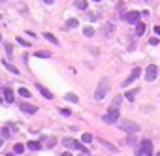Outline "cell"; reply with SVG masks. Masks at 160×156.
I'll list each match as a JSON object with an SVG mask.
<instances>
[{"instance_id": "1", "label": "cell", "mask_w": 160, "mask_h": 156, "mask_svg": "<svg viewBox=\"0 0 160 156\" xmlns=\"http://www.w3.org/2000/svg\"><path fill=\"white\" fill-rule=\"evenodd\" d=\"M108 92H109V81H108V77H104V79L100 81V85H98V88H96V92H94V98L96 100H104Z\"/></svg>"}, {"instance_id": "2", "label": "cell", "mask_w": 160, "mask_h": 156, "mask_svg": "<svg viewBox=\"0 0 160 156\" xmlns=\"http://www.w3.org/2000/svg\"><path fill=\"white\" fill-rule=\"evenodd\" d=\"M117 122H119V128L128 132V133H136L137 130H140V124H136V122H132V120H117Z\"/></svg>"}, {"instance_id": "3", "label": "cell", "mask_w": 160, "mask_h": 156, "mask_svg": "<svg viewBox=\"0 0 160 156\" xmlns=\"http://www.w3.org/2000/svg\"><path fill=\"white\" fill-rule=\"evenodd\" d=\"M137 156H153V143L149 139L141 141V147H140V151H137Z\"/></svg>"}, {"instance_id": "4", "label": "cell", "mask_w": 160, "mask_h": 156, "mask_svg": "<svg viewBox=\"0 0 160 156\" xmlns=\"http://www.w3.org/2000/svg\"><path fill=\"white\" fill-rule=\"evenodd\" d=\"M102 120H104V122H109V124H113V122L119 120V111H117V109H108V113L102 117Z\"/></svg>"}, {"instance_id": "5", "label": "cell", "mask_w": 160, "mask_h": 156, "mask_svg": "<svg viewBox=\"0 0 160 156\" xmlns=\"http://www.w3.org/2000/svg\"><path fill=\"white\" fill-rule=\"evenodd\" d=\"M156 73H158L156 64H149L147 68H145V79L147 81H155L156 79Z\"/></svg>"}, {"instance_id": "6", "label": "cell", "mask_w": 160, "mask_h": 156, "mask_svg": "<svg viewBox=\"0 0 160 156\" xmlns=\"http://www.w3.org/2000/svg\"><path fill=\"white\" fill-rule=\"evenodd\" d=\"M140 19H141L140 12H128V13H124V21H126V23H130V25L140 23Z\"/></svg>"}, {"instance_id": "7", "label": "cell", "mask_w": 160, "mask_h": 156, "mask_svg": "<svg viewBox=\"0 0 160 156\" xmlns=\"http://www.w3.org/2000/svg\"><path fill=\"white\" fill-rule=\"evenodd\" d=\"M140 75H141V68H134V70H132V73L128 75L124 81H123V87H128V85H130L132 81H136V79H137Z\"/></svg>"}, {"instance_id": "8", "label": "cell", "mask_w": 160, "mask_h": 156, "mask_svg": "<svg viewBox=\"0 0 160 156\" xmlns=\"http://www.w3.org/2000/svg\"><path fill=\"white\" fill-rule=\"evenodd\" d=\"M62 143L66 145V147H70V149H77V151H83V145L79 143V141H76V139H62Z\"/></svg>"}, {"instance_id": "9", "label": "cell", "mask_w": 160, "mask_h": 156, "mask_svg": "<svg viewBox=\"0 0 160 156\" xmlns=\"http://www.w3.org/2000/svg\"><path fill=\"white\" fill-rule=\"evenodd\" d=\"M21 111H25V113H28V115H34V113H38V107L32 105V104H23L21 105Z\"/></svg>"}, {"instance_id": "10", "label": "cell", "mask_w": 160, "mask_h": 156, "mask_svg": "<svg viewBox=\"0 0 160 156\" xmlns=\"http://www.w3.org/2000/svg\"><path fill=\"white\" fill-rule=\"evenodd\" d=\"M147 30V25L143 23V21H140V23H136V36H143Z\"/></svg>"}, {"instance_id": "11", "label": "cell", "mask_w": 160, "mask_h": 156, "mask_svg": "<svg viewBox=\"0 0 160 156\" xmlns=\"http://www.w3.org/2000/svg\"><path fill=\"white\" fill-rule=\"evenodd\" d=\"M36 87H38V90L41 92V96H44V98H47V100H51V98H53V92H49L45 87H41L40 83H36Z\"/></svg>"}, {"instance_id": "12", "label": "cell", "mask_w": 160, "mask_h": 156, "mask_svg": "<svg viewBox=\"0 0 160 156\" xmlns=\"http://www.w3.org/2000/svg\"><path fill=\"white\" fill-rule=\"evenodd\" d=\"M4 98H6V102H8V104H13L15 94H13V90H12V88H6V90H4Z\"/></svg>"}, {"instance_id": "13", "label": "cell", "mask_w": 160, "mask_h": 156, "mask_svg": "<svg viewBox=\"0 0 160 156\" xmlns=\"http://www.w3.org/2000/svg\"><path fill=\"white\" fill-rule=\"evenodd\" d=\"M73 4H76L77 9H87V8H89V2H87V0H73Z\"/></svg>"}, {"instance_id": "14", "label": "cell", "mask_w": 160, "mask_h": 156, "mask_svg": "<svg viewBox=\"0 0 160 156\" xmlns=\"http://www.w3.org/2000/svg\"><path fill=\"white\" fill-rule=\"evenodd\" d=\"M44 36H45V40H47V41H51V43H53V45H59V40H57L55 36H53L51 32H44Z\"/></svg>"}, {"instance_id": "15", "label": "cell", "mask_w": 160, "mask_h": 156, "mask_svg": "<svg viewBox=\"0 0 160 156\" xmlns=\"http://www.w3.org/2000/svg\"><path fill=\"white\" fill-rule=\"evenodd\" d=\"M34 57H36V58H49L51 53H49V51H36Z\"/></svg>"}, {"instance_id": "16", "label": "cell", "mask_w": 160, "mask_h": 156, "mask_svg": "<svg viewBox=\"0 0 160 156\" xmlns=\"http://www.w3.org/2000/svg\"><path fill=\"white\" fill-rule=\"evenodd\" d=\"M27 147H28L30 151H40V149H41V145H40L38 141H28V143H27Z\"/></svg>"}, {"instance_id": "17", "label": "cell", "mask_w": 160, "mask_h": 156, "mask_svg": "<svg viewBox=\"0 0 160 156\" xmlns=\"http://www.w3.org/2000/svg\"><path fill=\"white\" fill-rule=\"evenodd\" d=\"M137 92H140L137 88H132V90H128V92L124 94V98H126V100H130V102H132V100L136 98V94H137Z\"/></svg>"}, {"instance_id": "18", "label": "cell", "mask_w": 160, "mask_h": 156, "mask_svg": "<svg viewBox=\"0 0 160 156\" xmlns=\"http://www.w3.org/2000/svg\"><path fill=\"white\" fill-rule=\"evenodd\" d=\"M121 102H123V98H121V96H117V98L113 100V104H111V107H109V109H117V111H119V107H121Z\"/></svg>"}, {"instance_id": "19", "label": "cell", "mask_w": 160, "mask_h": 156, "mask_svg": "<svg viewBox=\"0 0 160 156\" xmlns=\"http://www.w3.org/2000/svg\"><path fill=\"white\" fill-rule=\"evenodd\" d=\"M4 68H6V70H9V72H12V73H15V75L19 73V70L15 68L13 64H9V62H4Z\"/></svg>"}, {"instance_id": "20", "label": "cell", "mask_w": 160, "mask_h": 156, "mask_svg": "<svg viewBox=\"0 0 160 156\" xmlns=\"http://www.w3.org/2000/svg\"><path fill=\"white\" fill-rule=\"evenodd\" d=\"M83 34L87 36V38H92V36H94V28H91V27H85V28H83Z\"/></svg>"}, {"instance_id": "21", "label": "cell", "mask_w": 160, "mask_h": 156, "mask_svg": "<svg viewBox=\"0 0 160 156\" xmlns=\"http://www.w3.org/2000/svg\"><path fill=\"white\" fill-rule=\"evenodd\" d=\"M64 100H68V102H73V104H76V102H77V96L72 94V92H68V94H64Z\"/></svg>"}, {"instance_id": "22", "label": "cell", "mask_w": 160, "mask_h": 156, "mask_svg": "<svg viewBox=\"0 0 160 156\" xmlns=\"http://www.w3.org/2000/svg\"><path fill=\"white\" fill-rule=\"evenodd\" d=\"M19 94L23 96V98H30V92H28V88H25V87H21V88H19Z\"/></svg>"}, {"instance_id": "23", "label": "cell", "mask_w": 160, "mask_h": 156, "mask_svg": "<svg viewBox=\"0 0 160 156\" xmlns=\"http://www.w3.org/2000/svg\"><path fill=\"white\" fill-rule=\"evenodd\" d=\"M23 151H25V145H23V143H17L15 147H13V152H17V154H21Z\"/></svg>"}, {"instance_id": "24", "label": "cell", "mask_w": 160, "mask_h": 156, "mask_svg": "<svg viewBox=\"0 0 160 156\" xmlns=\"http://www.w3.org/2000/svg\"><path fill=\"white\" fill-rule=\"evenodd\" d=\"M81 141H83V143H91V141H92V136H91V133H83Z\"/></svg>"}, {"instance_id": "25", "label": "cell", "mask_w": 160, "mask_h": 156, "mask_svg": "<svg viewBox=\"0 0 160 156\" xmlns=\"http://www.w3.org/2000/svg\"><path fill=\"white\" fill-rule=\"evenodd\" d=\"M66 25H68V28H76L77 27V19H68Z\"/></svg>"}, {"instance_id": "26", "label": "cell", "mask_w": 160, "mask_h": 156, "mask_svg": "<svg viewBox=\"0 0 160 156\" xmlns=\"http://www.w3.org/2000/svg\"><path fill=\"white\" fill-rule=\"evenodd\" d=\"M100 143H102V145H104V147H108V149H109V151H113V152H117V149H115V147H113V145H109V143H108V141H104V139H102V141H100Z\"/></svg>"}, {"instance_id": "27", "label": "cell", "mask_w": 160, "mask_h": 156, "mask_svg": "<svg viewBox=\"0 0 160 156\" xmlns=\"http://www.w3.org/2000/svg\"><path fill=\"white\" fill-rule=\"evenodd\" d=\"M17 43H21V45H25V47H30V43H28V41H25V38H21V36L17 38Z\"/></svg>"}, {"instance_id": "28", "label": "cell", "mask_w": 160, "mask_h": 156, "mask_svg": "<svg viewBox=\"0 0 160 156\" xmlns=\"http://www.w3.org/2000/svg\"><path fill=\"white\" fill-rule=\"evenodd\" d=\"M149 43H151V45H158V38H151V40H149Z\"/></svg>"}, {"instance_id": "29", "label": "cell", "mask_w": 160, "mask_h": 156, "mask_svg": "<svg viewBox=\"0 0 160 156\" xmlns=\"http://www.w3.org/2000/svg\"><path fill=\"white\" fill-rule=\"evenodd\" d=\"M55 143H57V139H47V147H53Z\"/></svg>"}, {"instance_id": "30", "label": "cell", "mask_w": 160, "mask_h": 156, "mask_svg": "<svg viewBox=\"0 0 160 156\" xmlns=\"http://www.w3.org/2000/svg\"><path fill=\"white\" fill-rule=\"evenodd\" d=\"M60 113H62L64 117H68V115H70V109H60Z\"/></svg>"}, {"instance_id": "31", "label": "cell", "mask_w": 160, "mask_h": 156, "mask_svg": "<svg viewBox=\"0 0 160 156\" xmlns=\"http://www.w3.org/2000/svg\"><path fill=\"white\" fill-rule=\"evenodd\" d=\"M89 19H91V21H96L98 17H96V13H92V12H91V13H89Z\"/></svg>"}, {"instance_id": "32", "label": "cell", "mask_w": 160, "mask_h": 156, "mask_svg": "<svg viewBox=\"0 0 160 156\" xmlns=\"http://www.w3.org/2000/svg\"><path fill=\"white\" fill-rule=\"evenodd\" d=\"M6 53H8V55H12V53H13V47H12V45H8V47H6Z\"/></svg>"}, {"instance_id": "33", "label": "cell", "mask_w": 160, "mask_h": 156, "mask_svg": "<svg viewBox=\"0 0 160 156\" xmlns=\"http://www.w3.org/2000/svg\"><path fill=\"white\" fill-rule=\"evenodd\" d=\"M2 136H4V137H8V136H9V130H8V128H4V130H2Z\"/></svg>"}, {"instance_id": "34", "label": "cell", "mask_w": 160, "mask_h": 156, "mask_svg": "<svg viewBox=\"0 0 160 156\" xmlns=\"http://www.w3.org/2000/svg\"><path fill=\"white\" fill-rule=\"evenodd\" d=\"M44 2H45V4H53V2H55V0H44Z\"/></svg>"}, {"instance_id": "35", "label": "cell", "mask_w": 160, "mask_h": 156, "mask_svg": "<svg viewBox=\"0 0 160 156\" xmlns=\"http://www.w3.org/2000/svg\"><path fill=\"white\" fill-rule=\"evenodd\" d=\"M62 156H72V154H70V152H64V154H62Z\"/></svg>"}, {"instance_id": "36", "label": "cell", "mask_w": 160, "mask_h": 156, "mask_svg": "<svg viewBox=\"0 0 160 156\" xmlns=\"http://www.w3.org/2000/svg\"><path fill=\"white\" fill-rule=\"evenodd\" d=\"M94 2H102V0H94Z\"/></svg>"}, {"instance_id": "37", "label": "cell", "mask_w": 160, "mask_h": 156, "mask_svg": "<svg viewBox=\"0 0 160 156\" xmlns=\"http://www.w3.org/2000/svg\"><path fill=\"white\" fill-rule=\"evenodd\" d=\"M0 41H2V36H0Z\"/></svg>"}, {"instance_id": "38", "label": "cell", "mask_w": 160, "mask_h": 156, "mask_svg": "<svg viewBox=\"0 0 160 156\" xmlns=\"http://www.w3.org/2000/svg\"><path fill=\"white\" fill-rule=\"evenodd\" d=\"M0 145H2V139H0Z\"/></svg>"}, {"instance_id": "39", "label": "cell", "mask_w": 160, "mask_h": 156, "mask_svg": "<svg viewBox=\"0 0 160 156\" xmlns=\"http://www.w3.org/2000/svg\"><path fill=\"white\" fill-rule=\"evenodd\" d=\"M0 2H4V0H0Z\"/></svg>"}]
</instances>
